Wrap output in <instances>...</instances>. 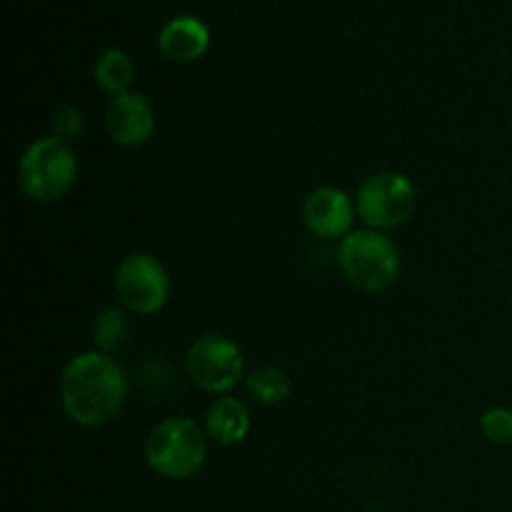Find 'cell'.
<instances>
[{"mask_svg":"<svg viewBox=\"0 0 512 512\" xmlns=\"http://www.w3.org/2000/svg\"><path fill=\"white\" fill-rule=\"evenodd\" d=\"M115 295L133 315H155L165 308L170 278L165 265L150 253H133L115 270Z\"/></svg>","mask_w":512,"mask_h":512,"instance_id":"52a82bcc","label":"cell"},{"mask_svg":"<svg viewBox=\"0 0 512 512\" xmlns=\"http://www.w3.org/2000/svg\"><path fill=\"white\" fill-rule=\"evenodd\" d=\"M95 85L105 93L115 95H123L130 90V83L135 78V68H133V60L125 50L120 48H108L98 55L95 60Z\"/></svg>","mask_w":512,"mask_h":512,"instance_id":"7c38bea8","label":"cell"},{"mask_svg":"<svg viewBox=\"0 0 512 512\" xmlns=\"http://www.w3.org/2000/svg\"><path fill=\"white\" fill-rule=\"evenodd\" d=\"M130 335V323L125 310L115 308V305H105L93 320V343L95 350L100 353H113L120 345L128 340Z\"/></svg>","mask_w":512,"mask_h":512,"instance_id":"5bb4252c","label":"cell"},{"mask_svg":"<svg viewBox=\"0 0 512 512\" xmlns=\"http://www.w3.org/2000/svg\"><path fill=\"white\" fill-rule=\"evenodd\" d=\"M78 155L73 145L48 135L28 145L18 165L20 190L35 203H55L75 185Z\"/></svg>","mask_w":512,"mask_h":512,"instance_id":"277c9868","label":"cell"},{"mask_svg":"<svg viewBox=\"0 0 512 512\" xmlns=\"http://www.w3.org/2000/svg\"><path fill=\"white\" fill-rule=\"evenodd\" d=\"M125 398L128 378L110 353L88 350L75 355L60 375V405L83 428H103L118 418Z\"/></svg>","mask_w":512,"mask_h":512,"instance_id":"6da1fadb","label":"cell"},{"mask_svg":"<svg viewBox=\"0 0 512 512\" xmlns=\"http://www.w3.org/2000/svg\"><path fill=\"white\" fill-rule=\"evenodd\" d=\"M83 128H85V115L78 105H63V108L55 110L53 115L55 138L65 140V143H73L75 138H80Z\"/></svg>","mask_w":512,"mask_h":512,"instance_id":"2e32d148","label":"cell"},{"mask_svg":"<svg viewBox=\"0 0 512 512\" xmlns=\"http://www.w3.org/2000/svg\"><path fill=\"white\" fill-rule=\"evenodd\" d=\"M360 220L373 230H393L408 223L418 208V188L395 170H380L363 180L355 195Z\"/></svg>","mask_w":512,"mask_h":512,"instance_id":"5b68a950","label":"cell"},{"mask_svg":"<svg viewBox=\"0 0 512 512\" xmlns=\"http://www.w3.org/2000/svg\"><path fill=\"white\" fill-rule=\"evenodd\" d=\"M105 130L120 148H140L155 133V110L143 93L115 95L105 110Z\"/></svg>","mask_w":512,"mask_h":512,"instance_id":"9c48e42d","label":"cell"},{"mask_svg":"<svg viewBox=\"0 0 512 512\" xmlns=\"http://www.w3.org/2000/svg\"><path fill=\"white\" fill-rule=\"evenodd\" d=\"M185 370L193 385L213 395H228L245 375L243 350L220 333H205L188 348Z\"/></svg>","mask_w":512,"mask_h":512,"instance_id":"8992f818","label":"cell"},{"mask_svg":"<svg viewBox=\"0 0 512 512\" xmlns=\"http://www.w3.org/2000/svg\"><path fill=\"white\" fill-rule=\"evenodd\" d=\"M245 388H248L250 398L260 405H280L290 398L288 373L275 368V365L255 368L253 373L245 378Z\"/></svg>","mask_w":512,"mask_h":512,"instance_id":"4fadbf2b","label":"cell"},{"mask_svg":"<svg viewBox=\"0 0 512 512\" xmlns=\"http://www.w3.org/2000/svg\"><path fill=\"white\" fill-rule=\"evenodd\" d=\"M250 433V413L243 400L220 395L205 413V435L223 448L240 445Z\"/></svg>","mask_w":512,"mask_h":512,"instance_id":"8fae6325","label":"cell"},{"mask_svg":"<svg viewBox=\"0 0 512 512\" xmlns=\"http://www.w3.org/2000/svg\"><path fill=\"white\" fill-rule=\"evenodd\" d=\"M355 215H358L355 200L335 185H320L303 200V223L315 238H345L350 235Z\"/></svg>","mask_w":512,"mask_h":512,"instance_id":"ba28073f","label":"cell"},{"mask_svg":"<svg viewBox=\"0 0 512 512\" xmlns=\"http://www.w3.org/2000/svg\"><path fill=\"white\" fill-rule=\"evenodd\" d=\"M480 433L493 445H512V410L503 405L485 410L480 418Z\"/></svg>","mask_w":512,"mask_h":512,"instance_id":"9a60e30c","label":"cell"},{"mask_svg":"<svg viewBox=\"0 0 512 512\" xmlns=\"http://www.w3.org/2000/svg\"><path fill=\"white\" fill-rule=\"evenodd\" d=\"M210 30L195 15H180L168 20L158 35V48L165 58L178 63H193L208 53Z\"/></svg>","mask_w":512,"mask_h":512,"instance_id":"30bf717a","label":"cell"},{"mask_svg":"<svg viewBox=\"0 0 512 512\" xmlns=\"http://www.w3.org/2000/svg\"><path fill=\"white\" fill-rule=\"evenodd\" d=\"M208 435L190 418H165L145 440V460L150 470L165 480H188L205 465Z\"/></svg>","mask_w":512,"mask_h":512,"instance_id":"3957f363","label":"cell"},{"mask_svg":"<svg viewBox=\"0 0 512 512\" xmlns=\"http://www.w3.org/2000/svg\"><path fill=\"white\" fill-rule=\"evenodd\" d=\"M338 265L350 285L363 293H383L393 288L403 270V258L393 238L383 230H353L340 240Z\"/></svg>","mask_w":512,"mask_h":512,"instance_id":"7a4b0ae2","label":"cell"}]
</instances>
